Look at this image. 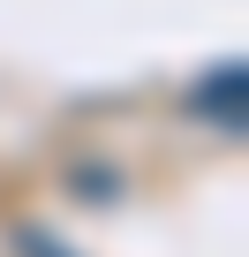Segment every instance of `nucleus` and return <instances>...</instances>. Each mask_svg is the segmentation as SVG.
Instances as JSON below:
<instances>
[{"instance_id":"nucleus-1","label":"nucleus","mask_w":249,"mask_h":257,"mask_svg":"<svg viewBox=\"0 0 249 257\" xmlns=\"http://www.w3.org/2000/svg\"><path fill=\"white\" fill-rule=\"evenodd\" d=\"M241 83H249V76H241V61H219V76H204V83L189 91V106H196V113H211L226 137H241Z\"/></svg>"}]
</instances>
